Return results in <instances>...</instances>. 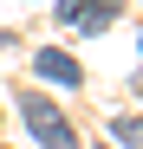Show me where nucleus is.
Instances as JSON below:
<instances>
[{
  "label": "nucleus",
  "mask_w": 143,
  "mask_h": 149,
  "mask_svg": "<svg viewBox=\"0 0 143 149\" xmlns=\"http://www.w3.org/2000/svg\"><path fill=\"white\" fill-rule=\"evenodd\" d=\"M20 117H26V130L46 143V149H78V136H72V123L46 104V97H20Z\"/></svg>",
  "instance_id": "f257e3e1"
},
{
  "label": "nucleus",
  "mask_w": 143,
  "mask_h": 149,
  "mask_svg": "<svg viewBox=\"0 0 143 149\" xmlns=\"http://www.w3.org/2000/svg\"><path fill=\"white\" fill-rule=\"evenodd\" d=\"M111 136H117V143H130V149H143V117H117V123H111Z\"/></svg>",
  "instance_id": "20e7f679"
},
{
  "label": "nucleus",
  "mask_w": 143,
  "mask_h": 149,
  "mask_svg": "<svg viewBox=\"0 0 143 149\" xmlns=\"http://www.w3.org/2000/svg\"><path fill=\"white\" fill-rule=\"evenodd\" d=\"M85 13V0H59V19H78Z\"/></svg>",
  "instance_id": "39448f33"
},
{
  "label": "nucleus",
  "mask_w": 143,
  "mask_h": 149,
  "mask_svg": "<svg viewBox=\"0 0 143 149\" xmlns=\"http://www.w3.org/2000/svg\"><path fill=\"white\" fill-rule=\"evenodd\" d=\"M117 7H124V0H91V7H85L78 19H72V26H85V33H98V26H111V19H117Z\"/></svg>",
  "instance_id": "7ed1b4c3"
},
{
  "label": "nucleus",
  "mask_w": 143,
  "mask_h": 149,
  "mask_svg": "<svg viewBox=\"0 0 143 149\" xmlns=\"http://www.w3.org/2000/svg\"><path fill=\"white\" fill-rule=\"evenodd\" d=\"M39 78H52V84H65V91H72L85 71H78V58H65L59 45H52V52H39Z\"/></svg>",
  "instance_id": "f03ea898"
}]
</instances>
